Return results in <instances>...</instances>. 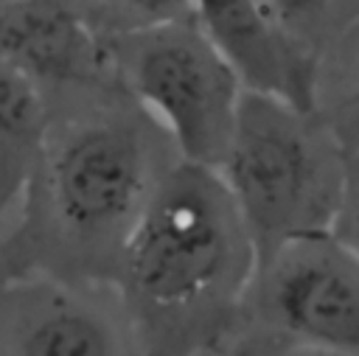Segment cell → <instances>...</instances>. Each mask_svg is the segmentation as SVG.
Listing matches in <instances>:
<instances>
[{"mask_svg": "<svg viewBox=\"0 0 359 356\" xmlns=\"http://www.w3.org/2000/svg\"><path fill=\"white\" fill-rule=\"evenodd\" d=\"M216 171L261 261L292 238L334 230L348 154L320 112L244 93L230 149Z\"/></svg>", "mask_w": 359, "mask_h": 356, "instance_id": "3", "label": "cell"}, {"mask_svg": "<svg viewBox=\"0 0 359 356\" xmlns=\"http://www.w3.org/2000/svg\"><path fill=\"white\" fill-rule=\"evenodd\" d=\"M6 3H11V0H0V6H6Z\"/></svg>", "mask_w": 359, "mask_h": 356, "instance_id": "15", "label": "cell"}, {"mask_svg": "<svg viewBox=\"0 0 359 356\" xmlns=\"http://www.w3.org/2000/svg\"><path fill=\"white\" fill-rule=\"evenodd\" d=\"M0 62L31 76L50 101L118 87L112 36L84 0H11L0 6Z\"/></svg>", "mask_w": 359, "mask_h": 356, "instance_id": "7", "label": "cell"}, {"mask_svg": "<svg viewBox=\"0 0 359 356\" xmlns=\"http://www.w3.org/2000/svg\"><path fill=\"white\" fill-rule=\"evenodd\" d=\"M194 20L244 93L320 112L325 59L292 36L258 0H199Z\"/></svg>", "mask_w": 359, "mask_h": 356, "instance_id": "8", "label": "cell"}, {"mask_svg": "<svg viewBox=\"0 0 359 356\" xmlns=\"http://www.w3.org/2000/svg\"><path fill=\"white\" fill-rule=\"evenodd\" d=\"M121 87L163 126L180 160L219 168L244 87L194 17L112 36Z\"/></svg>", "mask_w": 359, "mask_h": 356, "instance_id": "5", "label": "cell"}, {"mask_svg": "<svg viewBox=\"0 0 359 356\" xmlns=\"http://www.w3.org/2000/svg\"><path fill=\"white\" fill-rule=\"evenodd\" d=\"M334 233L359 255V157H348L345 193H342V207H339Z\"/></svg>", "mask_w": 359, "mask_h": 356, "instance_id": "13", "label": "cell"}, {"mask_svg": "<svg viewBox=\"0 0 359 356\" xmlns=\"http://www.w3.org/2000/svg\"><path fill=\"white\" fill-rule=\"evenodd\" d=\"M255 266V244L219 171L177 160L112 283L140 356L230 353Z\"/></svg>", "mask_w": 359, "mask_h": 356, "instance_id": "2", "label": "cell"}, {"mask_svg": "<svg viewBox=\"0 0 359 356\" xmlns=\"http://www.w3.org/2000/svg\"><path fill=\"white\" fill-rule=\"evenodd\" d=\"M42 160L0 241V283H115L157 185L180 160L163 126L118 84L50 101Z\"/></svg>", "mask_w": 359, "mask_h": 356, "instance_id": "1", "label": "cell"}, {"mask_svg": "<svg viewBox=\"0 0 359 356\" xmlns=\"http://www.w3.org/2000/svg\"><path fill=\"white\" fill-rule=\"evenodd\" d=\"M53 123L48 93L22 70L0 62V202L14 216Z\"/></svg>", "mask_w": 359, "mask_h": 356, "instance_id": "9", "label": "cell"}, {"mask_svg": "<svg viewBox=\"0 0 359 356\" xmlns=\"http://www.w3.org/2000/svg\"><path fill=\"white\" fill-rule=\"evenodd\" d=\"M199 0H104L87 6L104 34H126L194 17Z\"/></svg>", "mask_w": 359, "mask_h": 356, "instance_id": "12", "label": "cell"}, {"mask_svg": "<svg viewBox=\"0 0 359 356\" xmlns=\"http://www.w3.org/2000/svg\"><path fill=\"white\" fill-rule=\"evenodd\" d=\"M356 31H359V28H356Z\"/></svg>", "mask_w": 359, "mask_h": 356, "instance_id": "16", "label": "cell"}, {"mask_svg": "<svg viewBox=\"0 0 359 356\" xmlns=\"http://www.w3.org/2000/svg\"><path fill=\"white\" fill-rule=\"evenodd\" d=\"M8 221H11V216L6 213V207H3V202H0V241H3V233H6Z\"/></svg>", "mask_w": 359, "mask_h": 356, "instance_id": "14", "label": "cell"}, {"mask_svg": "<svg viewBox=\"0 0 359 356\" xmlns=\"http://www.w3.org/2000/svg\"><path fill=\"white\" fill-rule=\"evenodd\" d=\"M230 356H359V255L328 230L261 258Z\"/></svg>", "mask_w": 359, "mask_h": 356, "instance_id": "4", "label": "cell"}, {"mask_svg": "<svg viewBox=\"0 0 359 356\" xmlns=\"http://www.w3.org/2000/svg\"><path fill=\"white\" fill-rule=\"evenodd\" d=\"M334 50H348V76L339 90L320 95V118L348 157H359V31H353ZM331 50V53H334Z\"/></svg>", "mask_w": 359, "mask_h": 356, "instance_id": "11", "label": "cell"}, {"mask_svg": "<svg viewBox=\"0 0 359 356\" xmlns=\"http://www.w3.org/2000/svg\"><path fill=\"white\" fill-rule=\"evenodd\" d=\"M0 356H140L115 289L53 278L0 283Z\"/></svg>", "mask_w": 359, "mask_h": 356, "instance_id": "6", "label": "cell"}, {"mask_svg": "<svg viewBox=\"0 0 359 356\" xmlns=\"http://www.w3.org/2000/svg\"><path fill=\"white\" fill-rule=\"evenodd\" d=\"M292 36L323 59L359 28V0H258Z\"/></svg>", "mask_w": 359, "mask_h": 356, "instance_id": "10", "label": "cell"}]
</instances>
